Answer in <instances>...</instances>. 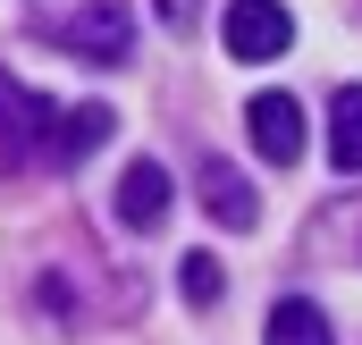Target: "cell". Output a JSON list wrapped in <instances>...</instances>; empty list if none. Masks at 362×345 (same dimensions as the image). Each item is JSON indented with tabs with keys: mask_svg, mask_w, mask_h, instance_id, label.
Here are the masks:
<instances>
[{
	"mask_svg": "<svg viewBox=\"0 0 362 345\" xmlns=\"http://www.w3.org/2000/svg\"><path fill=\"white\" fill-rule=\"evenodd\" d=\"M51 42H59L68 59L118 68V59L135 51V17H127V0H85L76 17H59V25H51Z\"/></svg>",
	"mask_w": 362,
	"mask_h": 345,
	"instance_id": "1",
	"label": "cell"
},
{
	"mask_svg": "<svg viewBox=\"0 0 362 345\" xmlns=\"http://www.w3.org/2000/svg\"><path fill=\"white\" fill-rule=\"evenodd\" d=\"M51 152V101L25 93L8 68H0V169H25Z\"/></svg>",
	"mask_w": 362,
	"mask_h": 345,
	"instance_id": "2",
	"label": "cell"
},
{
	"mask_svg": "<svg viewBox=\"0 0 362 345\" xmlns=\"http://www.w3.org/2000/svg\"><path fill=\"white\" fill-rule=\"evenodd\" d=\"M219 34H228V51L236 59H286V42H295V17L278 8V0H228V17H219Z\"/></svg>",
	"mask_w": 362,
	"mask_h": 345,
	"instance_id": "3",
	"label": "cell"
},
{
	"mask_svg": "<svg viewBox=\"0 0 362 345\" xmlns=\"http://www.w3.org/2000/svg\"><path fill=\"white\" fill-rule=\"evenodd\" d=\"M245 127H253V152L262 160H303V101L295 93H253L245 101Z\"/></svg>",
	"mask_w": 362,
	"mask_h": 345,
	"instance_id": "4",
	"label": "cell"
},
{
	"mask_svg": "<svg viewBox=\"0 0 362 345\" xmlns=\"http://www.w3.org/2000/svg\"><path fill=\"white\" fill-rule=\"evenodd\" d=\"M169 169L160 160H127V177H118V219L127 228H169Z\"/></svg>",
	"mask_w": 362,
	"mask_h": 345,
	"instance_id": "5",
	"label": "cell"
},
{
	"mask_svg": "<svg viewBox=\"0 0 362 345\" xmlns=\"http://www.w3.org/2000/svg\"><path fill=\"white\" fill-rule=\"evenodd\" d=\"M51 118H59V127H51V152H42V160H85L93 144L118 135V110H110V101H76V110H51Z\"/></svg>",
	"mask_w": 362,
	"mask_h": 345,
	"instance_id": "6",
	"label": "cell"
},
{
	"mask_svg": "<svg viewBox=\"0 0 362 345\" xmlns=\"http://www.w3.org/2000/svg\"><path fill=\"white\" fill-rule=\"evenodd\" d=\"M202 211L219 219V228H253L262 219V202H253V185L228 169V160H202Z\"/></svg>",
	"mask_w": 362,
	"mask_h": 345,
	"instance_id": "7",
	"label": "cell"
},
{
	"mask_svg": "<svg viewBox=\"0 0 362 345\" xmlns=\"http://www.w3.org/2000/svg\"><path fill=\"white\" fill-rule=\"evenodd\" d=\"M329 160H337V177H362V85L329 101Z\"/></svg>",
	"mask_w": 362,
	"mask_h": 345,
	"instance_id": "8",
	"label": "cell"
},
{
	"mask_svg": "<svg viewBox=\"0 0 362 345\" xmlns=\"http://www.w3.org/2000/svg\"><path fill=\"white\" fill-rule=\"evenodd\" d=\"M270 345H337L329 337V320H320V303H303V295H286L270 312Z\"/></svg>",
	"mask_w": 362,
	"mask_h": 345,
	"instance_id": "9",
	"label": "cell"
},
{
	"mask_svg": "<svg viewBox=\"0 0 362 345\" xmlns=\"http://www.w3.org/2000/svg\"><path fill=\"white\" fill-rule=\"evenodd\" d=\"M177 278H185V303H219V261L211 253H185Z\"/></svg>",
	"mask_w": 362,
	"mask_h": 345,
	"instance_id": "10",
	"label": "cell"
},
{
	"mask_svg": "<svg viewBox=\"0 0 362 345\" xmlns=\"http://www.w3.org/2000/svg\"><path fill=\"white\" fill-rule=\"evenodd\" d=\"M152 17H160L169 34H185V25H194V0H152Z\"/></svg>",
	"mask_w": 362,
	"mask_h": 345,
	"instance_id": "11",
	"label": "cell"
}]
</instances>
